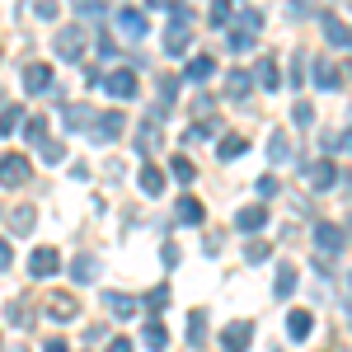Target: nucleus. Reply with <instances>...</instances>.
Listing matches in <instances>:
<instances>
[{"mask_svg":"<svg viewBox=\"0 0 352 352\" xmlns=\"http://www.w3.org/2000/svg\"><path fill=\"white\" fill-rule=\"evenodd\" d=\"M258 28H263V14L258 10H235V24L226 28V47L230 52H254Z\"/></svg>","mask_w":352,"mask_h":352,"instance_id":"f257e3e1","label":"nucleus"},{"mask_svg":"<svg viewBox=\"0 0 352 352\" xmlns=\"http://www.w3.org/2000/svg\"><path fill=\"white\" fill-rule=\"evenodd\" d=\"M52 52L61 56V61H80V56L89 52V33H85L80 24H66V28H56V38H52Z\"/></svg>","mask_w":352,"mask_h":352,"instance_id":"f03ea898","label":"nucleus"},{"mask_svg":"<svg viewBox=\"0 0 352 352\" xmlns=\"http://www.w3.org/2000/svg\"><path fill=\"white\" fill-rule=\"evenodd\" d=\"M28 179H33V164H28V155H19V151H5V155H0V188H24Z\"/></svg>","mask_w":352,"mask_h":352,"instance_id":"7ed1b4c3","label":"nucleus"},{"mask_svg":"<svg viewBox=\"0 0 352 352\" xmlns=\"http://www.w3.org/2000/svg\"><path fill=\"white\" fill-rule=\"evenodd\" d=\"M43 310H47V320H56V324L80 320V300L71 296V292H47V296H43Z\"/></svg>","mask_w":352,"mask_h":352,"instance_id":"20e7f679","label":"nucleus"},{"mask_svg":"<svg viewBox=\"0 0 352 352\" xmlns=\"http://www.w3.org/2000/svg\"><path fill=\"white\" fill-rule=\"evenodd\" d=\"M300 179H305L315 192H329L333 184H338V164L333 160H310V164H300Z\"/></svg>","mask_w":352,"mask_h":352,"instance_id":"39448f33","label":"nucleus"},{"mask_svg":"<svg viewBox=\"0 0 352 352\" xmlns=\"http://www.w3.org/2000/svg\"><path fill=\"white\" fill-rule=\"evenodd\" d=\"M104 89H109L113 99H122V104L141 94V89H136V71H132V66H118L113 76H104Z\"/></svg>","mask_w":352,"mask_h":352,"instance_id":"423d86ee","label":"nucleus"},{"mask_svg":"<svg viewBox=\"0 0 352 352\" xmlns=\"http://www.w3.org/2000/svg\"><path fill=\"white\" fill-rule=\"evenodd\" d=\"M249 343H254V324L249 320H235V324L221 329V352H249Z\"/></svg>","mask_w":352,"mask_h":352,"instance_id":"0eeeda50","label":"nucleus"},{"mask_svg":"<svg viewBox=\"0 0 352 352\" xmlns=\"http://www.w3.org/2000/svg\"><path fill=\"white\" fill-rule=\"evenodd\" d=\"M113 24H118V33H122V38H146V14H141V10H136V5H122V10H118V14H113Z\"/></svg>","mask_w":352,"mask_h":352,"instance_id":"6e6552de","label":"nucleus"},{"mask_svg":"<svg viewBox=\"0 0 352 352\" xmlns=\"http://www.w3.org/2000/svg\"><path fill=\"white\" fill-rule=\"evenodd\" d=\"M343 244H348V230H343V226H333V221H320V226H315V249H320V254H338Z\"/></svg>","mask_w":352,"mask_h":352,"instance_id":"1a4fd4ad","label":"nucleus"},{"mask_svg":"<svg viewBox=\"0 0 352 352\" xmlns=\"http://www.w3.org/2000/svg\"><path fill=\"white\" fill-rule=\"evenodd\" d=\"M263 226H268V202H249V207L235 212V230H244V235H254Z\"/></svg>","mask_w":352,"mask_h":352,"instance_id":"9d476101","label":"nucleus"},{"mask_svg":"<svg viewBox=\"0 0 352 352\" xmlns=\"http://www.w3.org/2000/svg\"><path fill=\"white\" fill-rule=\"evenodd\" d=\"M254 85H258V89H282V71H277V56H258V61H254Z\"/></svg>","mask_w":352,"mask_h":352,"instance_id":"9b49d317","label":"nucleus"},{"mask_svg":"<svg viewBox=\"0 0 352 352\" xmlns=\"http://www.w3.org/2000/svg\"><path fill=\"white\" fill-rule=\"evenodd\" d=\"M24 89L28 94H47V89H52V66H47V61H28L24 66Z\"/></svg>","mask_w":352,"mask_h":352,"instance_id":"f8f14e48","label":"nucleus"},{"mask_svg":"<svg viewBox=\"0 0 352 352\" xmlns=\"http://www.w3.org/2000/svg\"><path fill=\"white\" fill-rule=\"evenodd\" d=\"M315 85L329 89V94L343 85V71H338V61H333V56H315Z\"/></svg>","mask_w":352,"mask_h":352,"instance_id":"ddd939ff","label":"nucleus"},{"mask_svg":"<svg viewBox=\"0 0 352 352\" xmlns=\"http://www.w3.org/2000/svg\"><path fill=\"white\" fill-rule=\"evenodd\" d=\"M66 132H85V127H89V132H94V122H99V113L89 109V104H66Z\"/></svg>","mask_w":352,"mask_h":352,"instance_id":"4468645a","label":"nucleus"},{"mask_svg":"<svg viewBox=\"0 0 352 352\" xmlns=\"http://www.w3.org/2000/svg\"><path fill=\"white\" fill-rule=\"evenodd\" d=\"M127 132V118H122V113L113 109V113H99V122H94V141H113V136H122Z\"/></svg>","mask_w":352,"mask_h":352,"instance_id":"2eb2a0df","label":"nucleus"},{"mask_svg":"<svg viewBox=\"0 0 352 352\" xmlns=\"http://www.w3.org/2000/svg\"><path fill=\"white\" fill-rule=\"evenodd\" d=\"M56 268H61V258H56V249H47V244L28 254V272H33V277H52Z\"/></svg>","mask_w":352,"mask_h":352,"instance_id":"dca6fc26","label":"nucleus"},{"mask_svg":"<svg viewBox=\"0 0 352 352\" xmlns=\"http://www.w3.org/2000/svg\"><path fill=\"white\" fill-rule=\"evenodd\" d=\"M155 146H160V118H155V113H146V127L136 132V151H141V155H151Z\"/></svg>","mask_w":352,"mask_h":352,"instance_id":"f3484780","label":"nucleus"},{"mask_svg":"<svg viewBox=\"0 0 352 352\" xmlns=\"http://www.w3.org/2000/svg\"><path fill=\"white\" fill-rule=\"evenodd\" d=\"M174 217L184 221V226H202V221H207V212H202V202H197L192 192H184V197H179V207H174Z\"/></svg>","mask_w":352,"mask_h":352,"instance_id":"a211bd4d","label":"nucleus"},{"mask_svg":"<svg viewBox=\"0 0 352 352\" xmlns=\"http://www.w3.org/2000/svg\"><path fill=\"white\" fill-rule=\"evenodd\" d=\"M287 333H292L296 343H305V338L315 333V315H310V310H292V315H287Z\"/></svg>","mask_w":352,"mask_h":352,"instance_id":"6ab92c4d","label":"nucleus"},{"mask_svg":"<svg viewBox=\"0 0 352 352\" xmlns=\"http://www.w3.org/2000/svg\"><path fill=\"white\" fill-rule=\"evenodd\" d=\"M104 305H109V310L118 315V320H132L141 300H136V296H127V292H109V296H104Z\"/></svg>","mask_w":352,"mask_h":352,"instance_id":"aec40b11","label":"nucleus"},{"mask_svg":"<svg viewBox=\"0 0 352 352\" xmlns=\"http://www.w3.org/2000/svg\"><path fill=\"white\" fill-rule=\"evenodd\" d=\"M212 71H217V61H212V56H192L188 66H184V80L202 85V80H212Z\"/></svg>","mask_w":352,"mask_h":352,"instance_id":"412c9836","label":"nucleus"},{"mask_svg":"<svg viewBox=\"0 0 352 352\" xmlns=\"http://www.w3.org/2000/svg\"><path fill=\"white\" fill-rule=\"evenodd\" d=\"M324 38L333 43V47H348V52H352V28L343 24V19H333V14H324Z\"/></svg>","mask_w":352,"mask_h":352,"instance_id":"4be33fe9","label":"nucleus"},{"mask_svg":"<svg viewBox=\"0 0 352 352\" xmlns=\"http://www.w3.org/2000/svg\"><path fill=\"white\" fill-rule=\"evenodd\" d=\"M249 89H254V71H230L226 76V94L230 99H249Z\"/></svg>","mask_w":352,"mask_h":352,"instance_id":"5701e85b","label":"nucleus"},{"mask_svg":"<svg viewBox=\"0 0 352 352\" xmlns=\"http://www.w3.org/2000/svg\"><path fill=\"white\" fill-rule=\"evenodd\" d=\"M141 343H146L151 352H164V348H169V329H164L160 320H151V324L141 329Z\"/></svg>","mask_w":352,"mask_h":352,"instance_id":"b1692460","label":"nucleus"},{"mask_svg":"<svg viewBox=\"0 0 352 352\" xmlns=\"http://www.w3.org/2000/svg\"><path fill=\"white\" fill-rule=\"evenodd\" d=\"M268 160L272 164H287L292 160V141H287V132L277 127V132H268Z\"/></svg>","mask_w":352,"mask_h":352,"instance_id":"393cba45","label":"nucleus"},{"mask_svg":"<svg viewBox=\"0 0 352 352\" xmlns=\"http://www.w3.org/2000/svg\"><path fill=\"white\" fill-rule=\"evenodd\" d=\"M33 221H38L33 202H19V207L10 212V230H14V235H28V230H33Z\"/></svg>","mask_w":352,"mask_h":352,"instance_id":"a878e982","label":"nucleus"},{"mask_svg":"<svg viewBox=\"0 0 352 352\" xmlns=\"http://www.w3.org/2000/svg\"><path fill=\"white\" fill-rule=\"evenodd\" d=\"M296 277H300V272L292 268V263H282V268H277V282H272V296H277V300H287L292 292H296Z\"/></svg>","mask_w":352,"mask_h":352,"instance_id":"bb28decb","label":"nucleus"},{"mask_svg":"<svg viewBox=\"0 0 352 352\" xmlns=\"http://www.w3.org/2000/svg\"><path fill=\"white\" fill-rule=\"evenodd\" d=\"M19 122H24V109H19V104H5V109H0V136H14V132H24Z\"/></svg>","mask_w":352,"mask_h":352,"instance_id":"cd10ccee","label":"nucleus"},{"mask_svg":"<svg viewBox=\"0 0 352 352\" xmlns=\"http://www.w3.org/2000/svg\"><path fill=\"white\" fill-rule=\"evenodd\" d=\"M141 192H146V197H160L164 192V169L146 164V169H141Z\"/></svg>","mask_w":352,"mask_h":352,"instance_id":"c85d7f7f","label":"nucleus"},{"mask_svg":"<svg viewBox=\"0 0 352 352\" xmlns=\"http://www.w3.org/2000/svg\"><path fill=\"white\" fill-rule=\"evenodd\" d=\"M207 24H212V28H230V24H235V10H230V0H212V10H207Z\"/></svg>","mask_w":352,"mask_h":352,"instance_id":"c756f323","label":"nucleus"},{"mask_svg":"<svg viewBox=\"0 0 352 352\" xmlns=\"http://www.w3.org/2000/svg\"><path fill=\"white\" fill-rule=\"evenodd\" d=\"M207 343V310H192L188 315V348H202Z\"/></svg>","mask_w":352,"mask_h":352,"instance_id":"7c9ffc66","label":"nucleus"},{"mask_svg":"<svg viewBox=\"0 0 352 352\" xmlns=\"http://www.w3.org/2000/svg\"><path fill=\"white\" fill-rule=\"evenodd\" d=\"M24 136L33 141V146L52 141V136H47V118H43V113H33V118H24Z\"/></svg>","mask_w":352,"mask_h":352,"instance_id":"2f4dec72","label":"nucleus"},{"mask_svg":"<svg viewBox=\"0 0 352 352\" xmlns=\"http://www.w3.org/2000/svg\"><path fill=\"white\" fill-rule=\"evenodd\" d=\"M169 174H174L179 184H192V179H197V164H192L188 155H174V160H169Z\"/></svg>","mask_w":352,"mask_h":352,"instance_id":"473e14b6","label":"nucleus"},{"mask_svg":"<svg viewBox=\"0 0 352 352\" xmlns=\"http://www.w3.org/2000/svg\"><path fill=\"white\" fill-rule=\"evenodd\" d=\"M71 272H76V282H94V272H99V263H94V254H76V263H71Z\"/></svg>","mask_w":352,"mask_h":352,"instance_id":"72a5a7b5","label":"nucleus"},{"mask_svg":"<svg viewBox=\"0 0 352 352\" xmlns=\"http://www.w3.org/2000/svg\"><path fill=\"white\" fill-rule=\"evenodd\" d=\"M217 132H221V122H217V118H202V122H197V127H192V132L184 136V141L192 146V141H207V136H217Z\"/></svg>","mask_w":352,"mask_h":352,"instance_id":"f704fd0d","label":"nucleus"},{"mask_svg":"<svg viewBox=\"0 0 352 352\" xmlns=\"http://www.w3.org/2000/svg\"><path fill=\"white\" fill-rule=\"evenodd\" d=\"M217 151H221V160H235V155H244V151H249V141H244V136H226Z\"/></svg>","mask_w":352,"mask_h":352,"instance_id":"c9c22d12","label":"nucleus"},{"mask_svg":"<svg viewBox=\"0 0 352 352\" xmlns=\"http://www.w3.org/2000/svg\"><path fill=\"white\" fill-rule=\"evenodd\" d=\"M268 254H272V244H268V240H249V244H244V258H249V263H263Z\"/></svg>","mask_w":352,"mask_h":352,"instance_id":"e433bc0d","label":"nucleus"},{"mask_svg":"<svg viewBox=\"0 0 352 352\" xmlns=\"http://www.w3.org/2000/svg\"><path fill=\"white\" fill-rule=\"evenodd\" d=\"M315 14V0H287V19H310Z\"/></svg>","mask_w":352,"mask_h":352,"instance_id":"4c0bfd02","label":"nucleus"},{"mask_svg":"<svg viewBox=\"0 0 352 352\" xmlns=\"http://www.w3.org/2000/svg\"><path fill=\"white\" fill-rule=\"evenodd\" d=\"M38 151H43V160H47V164H61V160H66V146H61V141H43Z\"/></svg>","mask_w":352,"mask_h":352,"instance_id":"58836bf2","label":"nucleus"},{"mask_svg":"<svg viewBox=\"0 0 352 352\" xmlns=\"http://www.w3.org/2000/svg\"><path fill=\"white\" fill-rule=\"evenodd\" d=\"M5 320H10L14 329H28V310H24V300H14V305L5 310Z\"/></svg>","mask_w":352,"mask_h":352,"instance_id":"ea45409f","label":"nucleus"},{"mask_svg":"<svg viewBox=\"0 0 352 352\" xmlns=\"http://www.w3.org/2000/svg\"><path fill=\"white\" fill-rule=\"evenodd\" d=\"M146 305H151V310H164V305H169V287H155V292H146Z\"/></svg>","mask_w":352,"mask_h":352,"instance_id":"a19ab883","label":"nucleus"},{"mask_svg":"<svg viewBox=\"0 0 352 352\" xmlns=\"http://www.w3.org/2000/svg\"><path fill=\"white\" fill-rule=\"evenodd\" d=\"M292 118H296L300 127H310V122H315V109H310V104H305V99H300L296 109H292Z\"/></svg>","mask_w":352,"mask_h":352,"instance_id":"79ce46f5","label":"nucleus"},{"mask_svg":"<svg viewBox=\"0 0 352 352\" xmlns=\"http://www.w3.org/2000/svg\"><path fill=\"white\" fill-rule=\"evenodd\" d=\"M33 14L38 19H56V0H33Z\"/></svg>","mask_w":352,"mask_h":352,"instance_id":"37998d69","label":"nucleus"},{"mask_svg":"<svg viewBox=\"0 0 352 352\" xmlns=\"http://www.w3.org/2000/svg\"><path fill=\"white\" fill-rule=\"evenodd\" d=\"M258 197H277V179H272V174L258 179Z\"/></svg>","mask_w":352,"mask_h":352,"instance_id":"c03bdc74","label":"nucleus"},{"mask_svg":"<svg viewBox=\"0 0 352 352\" xmlns=\"http://www.w3.org/2000/svg\"><path fill=\"white\" fill-rule=\"evenodd\" d=\"M160 258H164V268H174V263H179V244H164Z\"/></svg>","mask_w":352,"mask_h":352,"instance_id":"a18cd8bd","label":"nucleus"},{"mask_svg":"<svg viewBox=\"0 0 352 352\" xmlns=\"http://www.w3.org/2000/svg\"><path fill=\"white\" fill-rule=\"evenodd\" d=\"M14 263V249H10V240H0V272Z\"/></svg>","mask_w":352,"mask_h":352,"instance_id":"49530a36","label":"nucleus"},{"mask_svg":"<svg viewBox=\"0 0 352 352\" xmlns=\"http://www.w3.org/2000/svg\"><path fill=\"white\" fill-rule=\"evenodd\" d=\"M43 352H71V348H66V338H47V343H43Z\"/></svg>","mask_w":352,"mask_h":352,"instance_id":"de8ad7c7","label":"nucleus"},{"mask_svg":"<svg viewBox=\"0 0 352 352\" xmlns=\"http://www.w3.org/2000/svg\"><path fill=\"white\" fill-rule=\"evenodd\" d=\"M109 352H132V338H113Z\"/></svg>","mask_w":352,"mask_h":352,"instance_id":"09e8293b","label":"nucleus"},{"mask_svg":"<svg viewBox=\"0 0 352 352\" xmlns=\"http://www.w3.org/2000/svg\"><path fill=\"white\" fill-rule=\"evenodd\" d=\"M343 151H348V155H352V127H348V132H343Z\"/></svg>","mask_w":352,"mask_h":352,"instance_id":"8fccbe9b","label":"nucleus"},{"mask_svg":"<svg viewBox=\"0 0 352 352\" xmlns=\"http://www.w3.org/2000/svg\"><path fill=\"white\" fill-rule=\"evenodd\" d=\"M348 292H352V272H348Z\"/></svg>","mask_w":352,"mask_h":352,"instance_id":"3c124183","label":"nucleus"},{"mask_svg":"<svg viewBox=\"0 0 352 352\" xmlns=\"http://www.w3.org/2000/svg\"><path fill=\"white\" fill-rule=\"evenodd\" d=\"M10 352H28V348H10Z\"/></svg>","mask_w":352,"mask_h":352,"instance_id":"603ef678","label":"nucleus"},{"mask_svg":"<svg viewBox=\"0 0 352 352\" xmlns=\"http://www.w3.org/2000/svg\"><path fill=\"white\" fill-rule=\"evenodd\" d=\"M348 324H352V310H348Z\"/></svg>","mask_w":352,"mask_h":352,"instance_id":"864d4df0","label":"nucleus"}]
</instances>
